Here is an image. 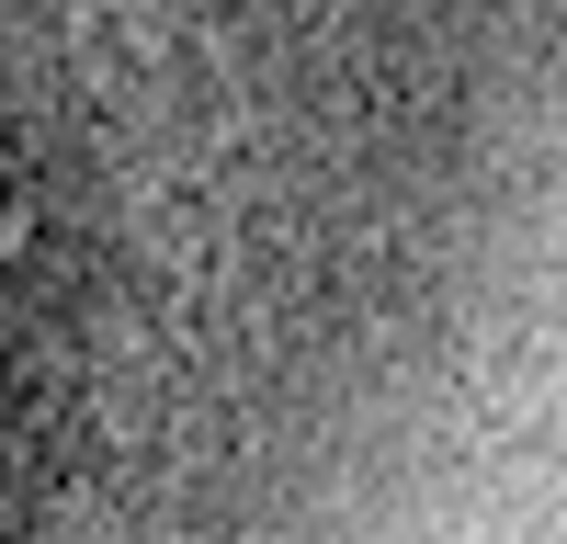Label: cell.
Returning <instances> with one entry per match:
<instances>
[{
  "instance_id": "6da1fadb",
  "label": "cell",
  "mask_w": 567,
  "mask_h": 544,
  "mask_svg": "<svg viewBox=\"0 0 567 544\" xmlns=\"http://www.w3.org/2000/svg\"><path fill=\"white\" fill-rule=\"evenodd\" d=\"M567 159V0H0V544H374Z\"/></svg>"
}]
</instances>
